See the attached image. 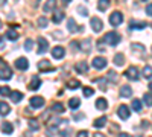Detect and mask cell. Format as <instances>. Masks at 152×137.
I'll list each match as a JSON object with an SVG mask.
<instances>
[{"instance_id":"cell-1","label":"cell","mask_w":152,"mask_h":137,"mask_svg":"<svg viewBox=\"0 0 152 137\" xmlns=\"http://www.w3.org/2000/svg\"><path fill=\"white\" fill-rule=\"evenodd\" d=\"M104 41H105L107 44H110V46H116V44L120 43V35H119L117 32H108V34H105V37H104Z\"/></svg>"},{"instance_id":"cell-2","label":"cell","mask_w":152,"mask_h":137,"mask_svg":"<svg viewBox=\"0 0 152 137\" xmlns=\"http://www.w3.org/2000/svg\"><path fill=\"white\" fill-rule=\"evenodd\" d=\"M2 63V69H0V79H3V81H8L12 78V70L9 69L8 64H5L3 61H0Z\"/></svg>"},{"instance_id":"cell-3","label":"cell","mask_w":152,"mask_h":137,"mask_svg":"<svg viewBox=\"0 0 152 137\" xmlns=\"http://www.w3.org/2000/svg\"><path fill=\"white\" fill-rule=\"evenodd\" d=\"M122 21H123V15H122V12L114 11L113 14H110V23L113 24V26H119V24H122Z\"/></svg>"},{"instance_id":"cell-4","label":"cell","mask_w":152,"mask_h":137,"mask_svg":"<svg viewBox=\"0 0 152 137\" xmlns=\"http://www.w3.org/2000/svg\"><path fill=\"white\" fill-rule=\"evenodd\" d=\"M91 64H93V67L96 70H102V69L107 67V59L104 56H96V58H93V63Z\"/></svg>"},{"instance_id":"cell-5","label":"cell","mask_w":152,"mask_h":137,"mask_svg":"<svg viewBox=\"0 0 152 137\" xmlns=\"http://www.w3.org/2000/svg\"><path fill=\"white\" fill-rule=\"evenodd\" d=\"M125 76L128 78V79L137 81V79H138V69H137V67H134V66H131L128 70L125 72Z\"/></svg>"},{"instance_id":"cell-6","label":"cell","mask_w":152,"mask_h":137,"mask_svg":"<svg viewBox=\"0 0 152 137\" xmlns=\"http://www.w3.org/2000/svg\"><path fill=\"white\" fill-rule=\"evenodd\" d=\"M15 67H17L18 70H28V67H29V61L24 58V56H20V58L15 59Z\"/></svg>"},{"instance_id":"cell-7","label":"cell","mask_w":152,"mask_h":137,"mask_svg":"<svg viewBox=\"0 0 152 137\" xmlns=\"http://www.w3.org/2000/svg\"><path fill=\"white\" fill-rule=\"evenodd\" d=\"M90 24H91V29L94 31V32H100L102 31V20L100 18H97V17H93L91 20H90Z\"/></svg>"},{"instance_id":"cell-8","label":"cell","mask_w":152,"mask_h":137,"mask_svg":"<svg viewBox=\"0 0 152 137\" xmlns=\"http://www.w3.org/2000/svg\"><path fill=\"white\" fill-rule=\"evenodd\" d=\"M38 41V53H44L47 52V49H49V43L46 38H43V37H40V38L37 40Z\"/></svg>"},{"instance_id":"cell-9","label":"cell","mask_w":152,"mask_h":137,"mask_svg":"<svg viewBox=\"0 0 152 137\" xmlns=\"http://www.w3.org/2000/svg\"><path fill=\"white\" fill-rule=\"evenodd\" d=\"M31 105L34 108H41L44 105V99L41 96H32L31 97Z\"/></svg>"},{"instance_id":"cell-10","label":"cell","mask_w":152,"mask_h":137,"mask_svg":"<svg viewBox=\"0 0 152 137\" xmlns=\"http://www.w3.org/2000/svg\"><path fill=\"white\" fill-rule=\"evenodd\" d=\"M129 108L126 107V105H120L119 107V117L122 119V120H126V119H129Z\"/></svg>"},{"instance_id":"cell-11","label":"cell","mask_w":152,"mask_h":137,"mask_svg":"<svg viewBox=\"0 0 152 137\" xmlns=\"http://www.w3.org/2000/svg\"><path fill=\"white\" fill-rule=\"evenodd\" d=\"M64 55H66V51H64L61 46H56V47L52 49V56H53V58L61 59V58H64Z\"/></svg>"},{"instance_id":"cell-12","label":"cell","mask_w":152,"mask_h":137,"mask_svg":"<svg viewBox=\"0 0 152 137\" xmlns=\"http://www.w3.org/2000/svg\"><path fill=\"white\" fill-rule=\"evenodd\" d=\"M107 107H108L107 99H105V97H97V101H96V108L100 110V111H105Z\"/></svg>"},{"instance_id":"cell-13","label":"cell","mask_w":152,"mask_h":137,"mask_svg":"<svg viewBox=\"0 0 152 137\" xmlns=\"http://www.w3.org/2000/svg\"><path fill=\"white\" fill-rule=\"evenodd\" d=\"M75 69H76V72H79V73H87L88 72V64L85 63V61H79V63H76Z\"/></svg>"},{"instance_id":"cell-14","label":"cell","mask_w":152,"mask_h":137,"mask_svg":"<svg viewBox=\"0 0 152 137\" xmlns=\"http://www.w3.org/2000/svg\"><path fill=\"white\" fill-rule=\"evenodd\" d=\"M40 85H41V81H40V78L32 76V79H31V84H29V90H38V89H40Z\"/></svg>"},{"instance_id":"cell-15","label":"cell","mask_w":152,"mask_h":137,"mask_svg":"<svg viewBox=\"0 0 152 137\" xmlns=\"http://www.w3.org/2000/svg\"><path fill=\"white\" fill-rule=\"evenodd\" d=\"M6 38L9 40V41H17L18 40V32L17 31H14V29H9V31H6Z\"/></svg>"},{"instance_id":"cell-16","label":"cell","mask_w":152,"mask_h":137,"mask_svg":"<svg viewBox=\"0 0 152 137\" xmlns=\"http://www.w3.org/2000/svg\"><path fill=\"white\" fill-rule=\"evenodd\" d=\"M132 95V89L129 85H122V89H120V96L122 97H129Z\"/></svg>"},{"instance_id":"cell-17","label":"cell","mask_w":152,"mask_h":137,"mask_svg":"<svg viewBox=\"0 0 152 137\" xmlns=\"http://www.w3.org/2000/svg\"><path fill=\"white\" fill-rule=\"evenodd\" d=\"M38 70L46 72V70H53V69L50 67V64H49V61H47V59H41L40 63H38Z\"/></svg>"},{"instance_id":"cell-18","label":"cell","mask_w":152,"mask_h":137,"mask_svg":"<svg viewBox=\"0 0 152 137\" xmlns=\"http://www.w3.org/2000/svg\"><path fill=\"white\" fill-rule=\"evenodd\" d=\"M2 131L5 134H12V131H14V127H12L11 122H3L2 123Z\"/></svg>"},{"instance_id":"cell-19","label":"cell","mask_w":152,"mask_h":137,"mask_svg":"<svg viewBox=\"0 0 152 137\" xmlns=\"http://www.w3.org/2000/svg\"><path fill=\"white\" fill-rule=\"evenodd\" d=\"M129 26H131V29H143L145 26H148V24H146L145 21H137V20H132V21L129 23Z\"/></svg>"},{"instance_id":"cell-20","label":"cell","mask_w":152,"mask_h":137,"mask_svg":"<svg viewBox=\"0 0 152 137\" xmlns=\"http://www.w3.org/2000/svg\"><path fill=\"white\" fill-rule=\"evenodd\" d=\"M105 123H107V117H105V116H102V117L96 119L93 125H94L96 128H104V127H105Z\"/></svg>"},{"instance_id":"cell-21","label":"cell","mask_w":152,"mask_h":137,"mask_svg":"<svg viewBox=\"0 0 152 137\" xmlns=\"http://www.w3.org/2000/svg\"><path fill=\"white\" fill-rule=\"evenodd\" d=\"M9 111H11V108L6 102H0V114L6 116V114H9Z\"/></svg>"},{"instance_id":"cell-22","label":"cell","mask_w":152,"mask_h":137,"mask_svg":"<svg viewBox=\"0 0 152 137\" xmlns=\"http://www.w3.org/2000/svg\"><path fill=\"white\" fill-rule=\"evenodd\" d=\"M79 105H81V101H79V97H72L70 101H69V107L70 108H79Z\"/></svg>"},{"instance_id":"cell-23","label":"cell","mask_w":152,"mask_h":137,"mask_svg":"<svg viewBox=\"0 0 152 137\" xmlns=\"http://www.w3.org/2000/svg\"><path fill=\"white\" fill-rule=\"evenodd\" d=\"M90 49H91V41L90 40H85V41H82L81 43V51H84V52H90Z\"/></svg>"},{"instance_id":"cell-24","label":"cell","mask_w":152,"mask_h":137,"mask_svg":"<svg viewBox=\"0 0 152 137\" xmlns=\"http://www.w3.org/2000/svg\"><path fill=\"white\" fill-rule=\"evenodd\" d=\"M67 29L70 32H76V31H78V28H76V21L73 18H69L67 20Z\"/></svg>"},{"instance_id":"cell-25","label":"cell","mask_w":152,"mask_h":137,"mask_svg":"<svg viewBox=\"0 0 152 137\" xmlns=\"http://www.w3.org/2000/svg\"><path fill=\"white\" fill-rule=\"evenodd\" d=\"M11 99H12L14 102H20L21 99H23V93H21V92H12V93H11Z\"/></svg>"},{"instance_id":"cell-26","label":"cell","mask_w":152,"mask_h":137,"mask_svg":"<svg viewBox=\"0 0 152 137\" xmlns=\"http://www.w3.org/2000/svg\"><path fill=\"white\" fill-rule=\"evenodd\" d=\"M108 6H110L108 0H100V2H97V9H99V11H105Z\"/></svg>"},{"instance_id":"cell-27","label":"cell","mask_w":152,"mask_h":137,"mask_svg":"<svg viewBox=\"0 0 152 137\" xmlns=\"http://www.w3.org/2000/svg\"><path fill=\"white\" fill-rule=\"evenodd\" d=\"M123 63H125V56L122 53H117L116 56H114V64L116 66H122Z\"/></svg>"},{"instance_id":"cell-28","label":"cell","mask_w":152,"mask_h":137,"mask_svg":"<svg viewBox=\"0 0 152 137\" xmlns=\"http://www.w3.org/2000/svg\"><path fill=\"white\" fill-rule=\"evenodd\" d=\"M143 76H145L146 79L152 78V66H145V69H143Z\"/></svg>"},{"instance_id":"cell-29","label":"cell","mask_w":152,"mask_h":137,"mask_svg":"<svg viewBox=\"0 0 152 137\" xmlns=\"http://www.w3.org/2000/svg\"><path fill=\"white\" fill-rule=\"evenodd\" d=\"M69 89H72V90H76L78 87H81V82L78 81V79H72V81H69Z\"/></svg>"},{"instance_id":"cell-30","label":"cell","mask_w":152,"mask_h":137,"mask_svg":"<svg viewBox=\"0 0 152 137\" xmlns=\"http://www.w3.org/2000/svg\"><path fill=\"white\" fill-rule=\"evenodd\" d=\"M96 84L99 85V89L102 90V92L107 90V79H102V78H100V79H96Z\"/></svg>"},{"instance_id":"cell-31","label":"cell","mask_w":152,"mask_h":137,"mask_svg":"<svg viewBox=\"0 0 152 137\" xmlns=\"http://www.w3.org/2000/svg\"><path fill=\"white\" fill-rule=\"evenodd\" d=\"M52 110L55 111V113H64V105H62V104H53L52 105Z\"/></svg>"},{"instance_id":"cell-32","label":"cell","mask_w":152,"mask_h":137,"mask_svg":"<svg viewBox=\"0 0 152 137\" xmlns=\"http://www.w3.org/2000/svg\"><path fill=\"white\" fill-rule=\"evenodd\" d=\"M132 108H134V111H142V102L138 101V99H132Z\"/></svg>"},{"instance_id":"cell-33","label":"cell","mask_w":152,"mask_h":137,"mask_svg":"<svg viewBox=\"0 0 152 137\" xmlns=\"http://www.w3.org/2000/svg\"><path fill=\"white\" fill-rule=\"evenodd\" d=\"M143 101H145V104H146L148 107H152V95H151V93H145Z\"/></svg>"},{"instance_id":"cell-34","label":"cell","mask_w":152,"mask_h":137,"mask_svg":"<svg viewBox=\"0 0 152 137\" xmlns=\"http://www.w3.org/2000/svg\"><path fill=\"white\" fill-rule=\"evenodd\" d=\"M111 82H117V73L116 72H114V70H110L108 72V76H107Z\"/></svg>"},{"instance_id":"cell-35","label":"cell","mask_w":152,"mask_h":137,"mask_svg":"<svg viewBox=\"0 0 152 137\" xmlns=\"http://www.w3.org/2000/svg\"><path fill=\"white\" fill-rule=\"evenodd\" d=\"M64 18V14H62V12H55L53 14V23H61V20Z\"/></svg>"},{"instance_id":"cell-36","label":"cell","mask_w":152,"mask_h":137,"mask_svg":"<svg viewBox=\"0 0 152 137\" xmlns=\"http://www.w3.org/2000/svg\"><path fill=\"white\" fill-rule=\"evenodd\" d=\"M29 128H31L32 131H37L38 128H40V125H38V122H37L35 119H31V120H29Z\"/></svg>"},{"instance_id":"cell-37","label":"cell","mask_w":152,"mask_h":137,"mask_svg":"<svg viewBox=\"0 0 152 137\" xmlns=\"http://www.w3.org/2000/svg\"><path fill=\"white\" fill-rule=\"evenodd\" d=\"M37 23H38V26H40V28H46L49 21H47V18H46V17H40V18L37 20Z\"/></svg>"},{"instance_id":"cell-38","label":"cell","mask_w":152,"mask_h":137,"mask_svg":"<svg viewBox=\"0 0 152 137\" xmlns=\"http://www.w3.org/2000/svg\"><path fill=\"white\" fill-rule=\"evenodd\" d=\"M53 8H55V2H47L43 9H44V12H49V11H53Z\"/></svg>"},{"instance_id":"cell-39","label":"cell","mask_w":152,"mask_h":137,"mask_svg":"<svg viewBox=\"0 0 152 137\" xmlns=\"http://www.w3.org/2000/svg\"><path fill=\"white\" fill-rule=\"evenodd\" d=\"M11 89H9V87H2V89H0V95H2V96H11Z\"/></svg>"},{"instance_id":"cell-40","label":"cell","mask_w":152,"mask_h":137,"mask_svg":"<svg viewBox=\"0 0 152 137\" xmlns=\"http://www.w3.org/2000/svg\"><path fill=\"white\" fill-rule=\"evenodd\" d=\"M32 46H34V41H32L31 38H28L26 41H24V51H31Z\"/></svg>"},{"instance_id":"cell-41","label":"cell","mask_w":152,"mask_h":137,"mask_svg":"<svg viewBox=\"0 0 152 137\" xmlns=\"http://www.w3.org/2000/svg\"><path fill=\"white\" fill-rule=\"evenodd\" d=\"M82 93H84V96H85V97H88V96H91V95H93V89H88V87H84Z\"/></svg>"},{"instance_id":"cell-42","label":"cell","mask_w":152,"mask_h":137,"mask_svg":"<svg viewBox=\"0 0 152 137\" xmlns=\"http://www.w3.org/2000/svg\"><path fill=\"white\" fill-rule=\"evenodd\" d=\"M132 51H135V52H142V51H145V47H143L142 44H132Z\"/></svg>"},{"instance_id":"cell-43","label":"cell","mask_w":152,"mask_h":137,"mask_svg":"<svg viewBox=\"0 0 152 137\" xmlns=\"http://www.w3.org/2000/svg\"><path fill=\"white\" fill-rule=\"evenodd\" d=\"M78 12H81V15H88V11L81 5V6H78Z\"/></svg>"},{"instance_id":"cell-44","label":"cell","mask_w":152,"mask_h":137,"mask_svg":"<svg viewBox=\"0 0 152 137\" xmlns=\"http://www.w3.org/2000/svg\"><path fill=\"white\" fill-rule=\"evenodd\" d=\"M78 47H79V43H76V41H72V43H70V49H72L73 52L78 51Z\"/></svg>"},{"instance_id":"cell-45","label":"cell","mask_w":152,"mask_h":137,"mask_svg":"<svg viewBox=\"0 0 152 137\" xmlns=\"http://www.w3.org/2000/svg\"><path fill=\"white\" fill-rule=\"evenodd\" d=\"M146 14L152 17V3H149V5L146 6Z\"/></svg>"},{"instance_id":"cell-46","label":"cell","mask_w":152,"mask_h":137,"mask_svg":"<svg viewBox=\"0 0 152 137\" xmlns=\"http://www.w3.org/2000/svg\"><path fill=\"white\" fill-rule=\"evenodd\" d=\"M76 137H88V133L87 131H79Z\"/></svg>"},{"instance_id":"cell-47","label":"cell","mask_w":152,"mask_h":137,"mask_svg":"<svg viewBox=\"0 0 152 137\" xmlns=\"http://www.w3.org/2000/svg\"><path fill=\"white\" fill-rule=\"evenodd\" d=\"M69 133H70V130H66V131H61L59 134H61V137H69Z\"/></svg>"},{"instance_id":"cell-48","label":"cell","mask_w":152,"mask_h":137,"mask_svg":"<svg viewBox=\"0 0 152 137\" xmlns=\"http://www.w3.org/2000/svg\"><path fill=\"white\" fill-rule=\"evenodd\" d=\"M119 137H131V136H129V134H126V133H120Z\"/></svg>"},{"instance_id":"cell-49","label":"cell","mask_w":152,"mask_h":137,"mask_svg":"<svg viewBox=\"0 0 152 137\" xmlns=\"http://www.w3.org/2000/svg\"><path fill=\"white\" fill-rule=\"evenodd\" d=\"M94 137H107V136H104V134H100V133H96V134H94Z\"/></svg>"},{"instance_id":"cell-50","label":"cell","mask_w":152,"mask_h":137,"mask_svg":"<svg viewBox=\"0 0 152 137\" xmlns=\"http://www.w3.org/2000/svg\"><path fill=\"white\" fill-rule=\"evenodd\" d=\"M149 90H151V92H152V82H151V84H149Z\"/></svg>"},{"instance_id":"cell-51","label":"cell","mask_w":152,"mask_h":137,"mask_svg":"<svg viewBox=\"0 0 152 137\" xmlns=\"http://www.w3.org/2000/svg\"><path fill=\"white\" fill-rule=\"evenodd\" d=\"M0 26H2V23H0Z\"/></svg>"},{"instance_id":"cell-52","label":"cell","mask_w":152,"mask_h":137,"mask_svg":"<svg viewBox=\"0 0 152 137\" xmlns=\"http://www.w3.org/2000/svg\"><path fill=\"white\" fill-rule=\"evenodd\" d=\"M0 40H2V37H0Z\"/></svg>"}]
</instances>
